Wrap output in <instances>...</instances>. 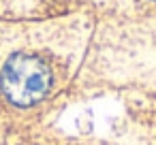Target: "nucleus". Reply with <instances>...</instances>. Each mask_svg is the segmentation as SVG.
Segmentation results:
<instances>
[{"label": "nucleus", "mask_w": 156, "mask_h": 145, "mask_svg": "<svg viewBox=\"0 0 156 145\" xmlns=\"http://www.w3.org/2000/svg\"><path fill=\"white\" fill-rule=\"evenodd\" d=\"M51 85L47 64L32 54H15L7 60L0 73V88L5 96L17 107H30L45 98Z\"/></svg>", "instance_id": "nucleus-1"}]
</instances>
